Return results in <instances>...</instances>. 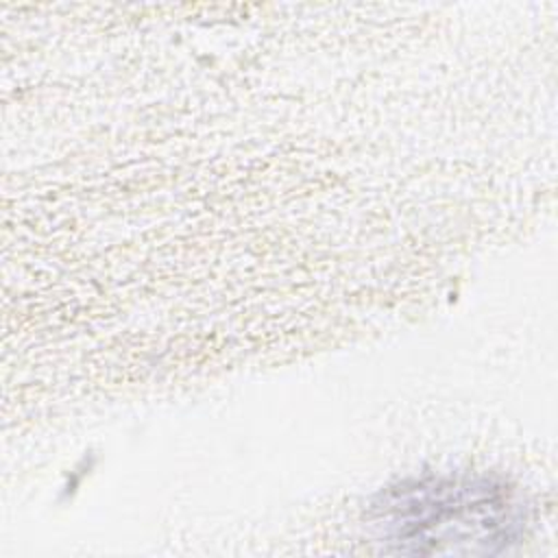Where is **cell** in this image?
Returning a JSON list of instances; mask_svg holds the SVG:
<instances>
[{"label":"cell","mask_w":558,"mask_h":558,"mask_svg":"<svg viewBox=\"0 0 558 558\" xmlns=\"http://www.w3.org/2000/svg\"><path fill=\"white\" fill-rule=\"evenodd\" d=\"M373 523L399 554H499L525 532L517 488L488 475H425L381 493Z\"/></svg>","instance_id":"cell-1"}]
</instances>
